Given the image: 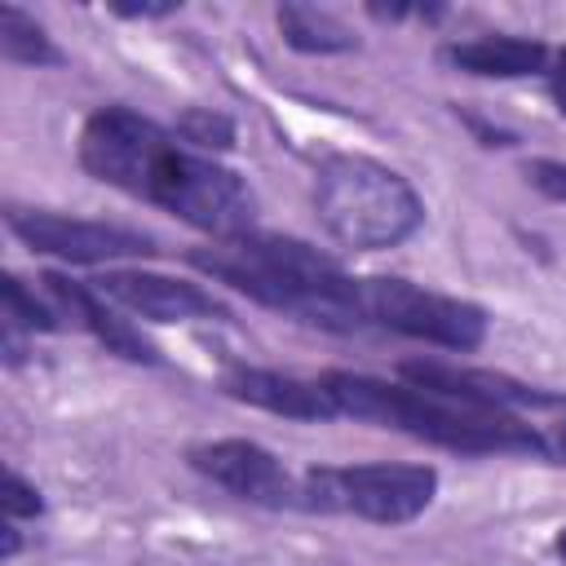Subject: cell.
Segmentation results:
<instances>
[{
	"label": "cell",
	"instance_id": "obj_1",
	"mask_svg": "<svg viewBox=\"0 0 566 566\" xmlns=\"http://www.w3.org/2000/svg\"><path fill=\"white\" fill-rule=\"evenodd\" d=\"M75 159L93 181L164 208L181 226L208 234V243L256 230V190L243 172L190 150L172 128L124 102L84 115Z\"/></svg>",
	"mask_w": 566,
	"mask_h": 566
},
{
	"label": "cell",
	"instance_id": "obj_2",
	"mask_svg": "<svg viewBox=\"0 0 566 566\" xmlns=\"http://www.w3.org/2000/svg\"><path fill=\"white\" fill-rule=\"evenodd\" d=\"M186 261L199 274L226 283L230 292L292 323L336 332V336L367 332L363 305H358V274H349L336 256H327L305 239L248 230L221 243H203Z\"/></svg>",
	"mask_w": 566,
	"mask_h": 566
},
{
	"label": "cell",
	"instance_id": "obj_3",
	"mask_svg": "<svg viewBox=\"0 0 566 566\" xmlns=\"http://www.w3.org/2000/svg\"><path fill=\"white\" fill-rule=\"evenodd\" d=\"M323 385L336 398V411L376 429L407 433L424 447L455 455H548V438L522 420L517 411L478 407L464 398H447L407 380H380L367 371L327 367Z\"/></svg>",
	"mask_w": 566,
	"mask_h": 566
},
{
	"label": "cell",
	"instance_id": "obj_4",
	"mask_svg": "<svg viewBox=\"0 0 566 566\" xmlns=\"http://www.w3.org/2000/svg\"><path fill=\"white\" fill-rule=\"evenodd\" d=\"M314 217L332 243L349 252L402 248L424 226L420 190L389 164L336 150L314 168Z\"/></svg>",
	"mask_w": 566,
	"mask_h": 566
},
{
	"label": "cell",
	"instance_id": "obj_5",
	"mask_svg": "<svg viewBox=\"0 0 566 566\" xmlns=\"http://www.w3.org/2000/svg\"><path fill=\"white\" fill-rule=\"evenodd\" d=\"M438 469L407 460L367 464H310L301 473V509L345 513L376 526H407L438 500Z\"/></svg>",
	"mask_w": 566,
	"mask_h": 566
},
{
	"label": "cell",
	"instance_id": "obj_6",
	"mask_svg": "<svg viewBox=\"0 0 566 566\" xmlns=\"http://www.w3.org/2000/svg\"><path fill=\"white\" fill-rule=\"evenodd\" d=\"M358 305L367 332H394L447 354H473L486 345L491 318L464 296L433 292L402 274H358Z\"/></svg>",
	"mask_w": 566,
	"mask_h": 566
},
{
	"label": "cell",
	"instance_id": "obj_7",
	"mask_svg": "<svg viewBox=\"0 0 566 566\" xmlns=\"http://www.w3.org/2000/svg\"><path fill=\"white\" fill-rule=\"evenodd\" d=\"M4 226L35 256H53V261H66V265H106L111 270L115 261L159 256L155 234L119 226V221L66 217V212H49V208H9Z\"/></svg>",
	"mask_w": 566,
	"mask_h": 566
},
{
	"label": "cell",
	"instance_id": "obj_8",
	"mask_svg": "<svg viewBox=\"0 0 566 566\" xmlns=\"http://www.w3.org/2000/svg\"><path fill=\"white\" fill-rule=\"evenodd\" d=\"M186 464L221 486L226 495L256 504V509H301V478L287 473V464L261 447L256 438H208L186 447Z\"/></svg>",
	"mask_w": 566,
	"mask_h": 566
},
{
	"label": "cell",
	"instance_id": "obj_9",
	"mask_svg": "<svg viewBox=\"0 0 566 566\" xmlns=\"http://www.w3.org/2000/svg\"><path fill=\"white\" fill-rule=\"evenodd\" d=\"M93 287L146 323H230L234 318V310L221 296H212L203 283L142 270V265H111L93 279Z\"/></svg>",
	"mask_w": 566,
	"mask_h": 566
},
{
	"label": "cell",
	"instance_id": "obj_10",
	"mask_svg": "<svg viewBox=\"0 0 566 566\" xmlns=\"http://www.w3.org/2000/svg\"><path fill=\"white\" fill-rule=\"evenodd\" d=\"M398 380L447 394V398H464L478 407H495V411H566V394H553V389H539V385H526L517 376L486 371V367L407 358V363H398Z\"/></svg>",
	"mask_w": 566,
	"mask_h": 566
},
{
	"label": "cell",
	"instance_id": "obj_11",
	"mask_svg": "<svg viewBox=\"0 0 566 566\" xmlns=\"http://www.w3.org/2000/svg\"><path fill=\"white\" fill-rule=\"evenodd\" d=\"M217 389L243 407L283 416V420H301V424H327L340 420L332 389L323 385V376H292L279 367H252V363H226L217 376Z\"/></svg>",
	"mask_w": 566,
	"mask_h": 566
},
{
	"label": "cell",
	"instance_id": "obj_12",
	"mask_svg": "<svg viewBox=\"0 0 566 566\" xmlns=\"http://www.w3.org/2000/svg\"><path fill=\"white\" fill-rule=\"evenodd\" d=\"M40 287L49 292V301L62 310V318L80 332H88L106 354L124 358V363H142V367H159L164 354L128 323L119 318L115 305H106V296L93 287V279H71L62 270H44L40 274Z\"/></svg>",
	"mask_w": 566,
	"mask_h": 566
},
{
	"label": "cell",
	"instance_id": "obj_13",
	"mask_svg": "<svg viewBox=\"0 0 566 566\" xmlns=\"http://www.w3.org/2000/svg\"><path fill=\"white\" fill-rule=\"evenodd\" d=\"M553 53L544 40L535 35H513V31H486V35H469V40H451L442 44V62L460 75L473 80H526V75H548L553 71Z\"/></svg>",
	"mask_w": 566,
	"mask_h": 566
},
{
	"label": "cell",
	"instance_id": "obj_14",
	"mask_svg": "<svg viewBox=\"0 0 566 566\" xmlns=\"http://www.w3.org/2000/svg\"><path fill=\"white\" fill-rule=\"evenodd\" d=\"M274 22H279L283 44L305 53V57H336V53H354L358 49L354 27L340 22L332 9H318V4L287 0V4L274 9Z\"/></svg>",
	"mask_w": 566,
	"mask_h": 566
},
{
	"label": "cell",
	"instance_id": "obj_15",
	"mask_svg": "<svg viewBox=\"0 0 566 566\" xmlns=\"http://www.w3.org/2000/svg\"><path fill=\"white\" fill-rule=\"evenodd\" d=\"M0 53H4V62H13V66H35V71L66 62V53L53 44L49 27L35 22V18H31L22 4H13V0L0 4Z\"/></svg>",
	"mask_w": 566,
	"mask_h": 566
},
{
	"label": "cell",
	"instance_id": "obj_16",
	"mask_svg": "<svg viewBox=\"0 0 566 566\" xmlns=\"http://www.w3.org/2000/svg\"><path fill=\"white\" fill-rule=\"evenodd\" d=\"M0 327H13L22 336H49V332H62L66 318L53 301H40L35 287L27 279H18L13 270L0 274Z\"/></svg>",
	"mask_w": 566,
	"mask_h": 566
},
{
	"label": "cell",
	"instance_id": "obj_17",
	"mask_svg": "<svg viewBox=\"0 0 566 566\" xmlns=\"http://www.w3.org/2000/svg\"><path fill=\"white\" fill-rule=\"evenodd\" d=\"M172 133L190 146V150H199V155H230L234 146H239V124H234V115H226V111H217V106H186V111H177V124H172Z\"/></svg>",
	"mask_w": 566,
	"mask_h": 566
},
{
	"label": "cell",
	"instance_id": "obj_18",
	"mask_svg": "<svg viewBox=\"0 0 566 566\" xmlns=\"http://www.w3.org/2000/svg\"><path fill=\"white\" fill-rule=\"evenodd\" d=\"M0 509H4V522H35L44 513V495L35 482H27L18 469L4 473V495H0Z\"/></svg>",
	"mask_w": 566,
	"mask_h": 566
},
{
	"label": "cell",
	"instance_id": "obj_19",
	"mask_svg": "<svg viewBox=\"0 0 566 566\" xmlns=\"http://www.w3.org/2000/svg\"><path fill=\"white\" fill-rule=\"evenodd\" d=\"M526 181L553 199V203H566V159H526Z\"/></svg>",
	"mask_w": 566,
	"mask_h": 566
},
{
	"label": "cell",
	"instance_id": "obj_20",
	"mask_svg": "<svg viewBox=\"0 0 566 566\" xmlns=\"http://www.w3.org/2000/svg\"><path fill=\"white\" fill-rule=\"evenodd\" d=\"M548 97L557 106V115L566 119V49L553 53V71H548Z\"/></svg>",
	"mask_w": 566,
	"mask_h": 566
},
{
	"label": "cell",
	"instance_id": "obj_21",
	"mask_svg": "<svg viewBox=\"0 0 566 566\" xmlns=\"http://www.w3.org/2000/svg\"><path fill=\"white\" fill-rule=\"evenodd\" d=\"M115 18H133V22H150V18H168L177 13V4H111Z\"/></svg>",
	"mask_w": 566,
	"mask_h": 566
},
{
	"label": "cell",
	"instance_id": "obj_22",
	"mask_svg": "<svg viewBox=\"0 0 566 566\" xmlns=\"http://www.w3.org/2000/svg\"><path fill=\"white\" fill-rule=\"evenodd\" d=\"M18 553H22V531H18V522H4L0 526V557L13 562Z\"/></svg>",
	"mask_w": 566,
	"mask_h": 566
},
{
	"label": "cell",
	"instance_id": "obj_23",
	"mask_svg": "<svg viewBox=\"0 0 566 566\" xmlns=\"http://www.w3.org/2000/svg\"><path fill=\"white\" fill-rule=\"evenodd\" d=\"M544 438H548V455L566 464V420H557V424H553V433H544Z\"/></svg>",
	"mask_w": 566,
	"mask_h": 566
},
{
	"label": "cell",
	"instance_id": "obj_24",
	"mask_svg": "<svg viewBox=\"0 0 566 566\" xmlns=\"http://www.w3.org/2000/svg\"><path fill=\"white\" fill-rule=\"evenodd\" d=\"M553 553H557L562 566H566V526H557V535H553Z\"/></svg>",
	"mask_w": 566,
	"mask_h": 566
}]
</instances>
